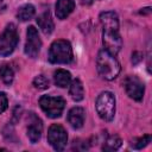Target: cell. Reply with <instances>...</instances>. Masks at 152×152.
<instances>
[{"label": "cell", "instance_id": "4fadbf2b", "mask_svg": "<svg viewBox=\"0 0 152 152\" xmlns=\"http://www.w3.org/2000/svg\"><path fill=\"white\" fill-rule=\"evenodd\" d=\"M37 24H38V26L40 27V30L45 34H50L53 31V28H55V24H53V20L51 18V14H50L49 11L42 13L40 15H38Z\"/></svg>", "mask_w": 152, "mask_h": 152}, {"label": "cell", "instance_id": "e0dca14e", "mask_svg": "<svg viewBox=\"0 0 152 152\" xmlns=\"http://www.w3.org/2000/svg\"><path fill=\"white\" fill-rule=\"evenodd\" d=\"M121 144H122V140L118 135H110L103 141L102 150L103 151H116L120 148Z\"/></svg>", "mask_w": 152, "mask_h": 152}, {"label": "cell", "instance_id": "ba28073f", "mask_svg": "<svg viewBox=\"0 0 152 152\" xmlns=\"http://www.w3.org/2000/svg\"><path fill=\"white\" fill-rule=\"evenodd\" d=\"M124 87L125 90L127 93V95L135 100V101H141L142 96H144V91H145V87L144 83L137 77V76H127L124 81Z\"/></svg>", "mask_w": 152, "mask_h": 152}, {"label": "cell", "instance_id": "ac0fdd59", "mask_svg": "<svg viewBox=\"0 0 152 152\" xmlns=\"http://www.w3.org/2000/svg\"><path fill=\"white\" fill-rule=\"evenodd\" d=\"M0 77L2 80V82L7 86H10L12 82H13V78H14V72L12 70V68L10 65H2L0 68Z\"/></svg>", "mask_w": 152, "mask_h": 152}, {"label": "cell", "instance_id": "ffe728a7", "mask_svg": "<svg viewBox=\"0 0 152 152\" xmlns=\"http://www.w3.org/2000/svg\"><path fill=\"white\" fill-rule=\"evenodd\" d=\"M49 80L44 76V75H38V76H36L34 77V80H33V86L36 87V88H38V89H42V90H44V89H48L49 88Z\"/></svg>", "mask_w": 152, "mask_h": 152}, {"label": "cell", "instance_id": "7a4b0ae2", "mask_svg": "<svg viewBox=\"0 0 152 152\" xmlns=\"http://www.w3.org/2000/svg\"><path fill=\"white\" fill-rule=\"evenodd\" d=\"M96 66L99 74L104 80H114L120 72V63L115 58L114 55L108 52L107 50H101L96 57Z\"/></svg>", "mask_w": 152, "mask_h": 152}, {"label": "cell", "instance_id": "277c9868", "mask_svg": "<svg viewBox=\"0 0 152 152\" xmlns=\"http://www.w3.org/2000/svg\"><path fill=\"white\" fill-rule=\"evenodd\" d=\"M96 112L104 121H112L115 115V97L110 91L101 93L96 99Z\"/></svg>", "mask_w": 152, "mask_h": 152}, {"label": "cell", "instance_id": "9c48e42d", "mask_svg": "<svg viewBox=\"0 0 152 152\" xmlns=\"http://www.w3.org/2000/svg\"><path fill=\"white\" fill-rule=\"evenodd\" d=\"M26 36H27V38H26V43H25V53L30 58H36L38 56L40 46H42V42H40L37 28L34 26H30L27 28Z\"/></svg>", "mask_w": 152, "mask_h": 152}, {"label": "cell", "instance_id": "44dd1931", "mask_svg": "<svg viewBox=\"0 0 152 152\" xmlns=\"http://www.w3.org/2000/svg\"><path fill=\"white\" fill-rule=\"evenodd\" d=\"M7 104H8V101H7L6 94H5L4 91H0V114L6 110Z\"/></svg>", "mask_w": 152, "mask_h": 152}, {"label": "cell", "instance_id": "d6986e66", "mask_svg": "<svg viewBox=\"0 0 152 152\" xmlns=\"http://www.w3.org/2000/svg\"><path fill=\"white\" fill-rule=\"evenodd\" d=\"M148 142H151V135H150V134H145V135H142V137H140V138L134 139L131 145H132V147H134V148H137V150H140V148L147 146Z\"/></svg>", "mask_w": 152, "mask_h": 152}, {"label": "cell", "instance_id": "3957f363", "mask_svg": "<svg viewBox=\"0 0 152 152\" xmlns=\"http://www.w3.org/2000/svg\"><path fill=\"white\" fill-rule=\"evenodd\" d=\"M72 48L68 40H55L49 50V61L53 64H68L72 61Z\"/></svg>", "mask_w": 152, "mask_h": 152}, {"label": "cell", "instance_id": "30bf717a", "mask_svg": "<svg viewBox=\"0 0 152 152\" xmlns=\"http://www.w3.org/2000/svg\"><path fill=\"white\" fill-rule=\"evenodd\" d=\"M42 132H43L42 120L34 113H30V115H28V125H27V137H28L30 141L36 144L40 139Z\"/></svg>", "mask_w": 152, "mask_h": 152}, {"label": "cell", "instance_id": "52a82bcc", "mask_svg": "<svg viewBox=\"0 0 152 152\" xmlns=\"http://www.w3.org/2000/svg\"><path fill=\"white\" fill-rule=\"evenodd\" d=\"M48 141L56 151L64 150L68 141V134L64 127L58 124L51 125L48 131Z\"/></svg>", "mask_w": 152, "mask_h": 152}, {"label": "cell", "instance_id": "8992f818", "mask_svg": "<svg viewBox=\"0 0 152 152\" xmlns=\"http://www.w3.org/2000/svg\"><path fill=\"white\" fill-rule=\"evenodd\" d=\"M19 40L18 31L14 24H8L4 32L0 34V56L6 57L11 55Z\"/></svg>", "mask_w": 152, "mask_h": 152}, {"label": "cell", "instance_id": "8fae6325", "mask_svg": "<svg viewBox=\"0 0 152 152\" xmlns=\"http://www.w3.org/2000/svg\"><path fill=\"white\" fill-rule=\"evenodd\" d=\"M86 112L82 107H74L68 113V122L71 125L72 128H81L84 124Z\"/></svg>", "mask_w": 152, "mask_h": 152}, {"label": "cell", "instance_id": "6da1fadb", "mask_svg": "<svg viewBox=\"0 0 152 152\" xmlns=\"http://www.w3.org/2000/svg\"><path fill=\"white\" fill-rule=\"evenodd\" d=\"M100 21L103 28L102 32V43L104 50L112 55H116L122 48V40L119 33V18L118 14L113 11L102 12L100 14Z\"/></svg>", "mask_w": 152, "mask_h": 152}, {"label": "cell", "instance_id": "5bb4252c", "mask_svg": "<svg viewBox=\"0 0 152 152\" xmlns=\"http://www.w3.org/2000/svg\"><path fill=\"white\" fill-rule=\"evenodd\" d=\"M69 86H70V88H69V95H70V97L74 101H76V102L83 100V97H84V89H83L82 82L76 78V80L71 81Z\"/></svg>", "mask_w": 152, "mask_h": 152}, {"label": "cell", "instance_id": "9a60e30c", "mask_svg": "<svg viewBox=\"0 0 152 152\" xmlns=\"http://www.w3.org/2000/svg\"><path fill=\"white\" fill-rule=\"evenodd\" d=\"M53 82L59 88H65L71 82V74L64 69H58L53 74Z\"/></svg>", "mask_w": 152, "mask_h": 152}, {"label": "cell", "instance_id": "5b68a950", "mask_svg": "<svg viewBox=\"0 0 152 152\" xmlns=\"http://www.w3.org/2000/svg\"><path fill=\"white\" fill-rule=\"evenodd\" d=\"M39 106L42 110L51 119L59 118L64 110L65 101L61 96H50V95H43L39 99Z\"/></svg>", "mask_w": 152, "mask_h": 152}, {"label": "cell", "instance_id": "cb8c5ba5", "mask_svg": "<svg viewBox=\"0 0 152 152\" xmlns=\"http://www.w3.org/2000/svg\"><path fill=\"white\" fill-rule=\"evenodd\" d=\"M1 4H2V0H0V6H1Z\"/></svg>", "mask_w": 152, "mask_h": 152}, {"label": "cell", "instance_id": "7402d4cb", "mask_svg": "<svg viewBox=\"0 0 152 152\" xmlns=\"http://www.w3.org/2000/svg\"><path fill=\"white\" fill-rule=\"evenodd\" d=\"M142 57H144V55H142L141 52L135 51V52L132 55V62H133V64H138L140 61H142Z\"/></svg>", "mask_w": 152, "mask_h": 152}, {"label": "cell", "instance_id": "603a6c76", "mask_svg": "<svg viewBox=\"0 0 152 152\" xmlns=\"http://www.w3.org/2000/svg\"><path fill=\"white\" fill-rule=\"evenodd\" d=\"M151 13V7H145V8H141L140 11V14H150Z\"/></svg>", "mask_w": 152, "mask_h": 152}, {"label": "cell", "instance_id": "7c38bea8", "mask_svg": "<svg viewBox=\"0 0 152 152\" xmlns=\"http://www.w3.org/2000/svg\"><path fill=\"white\" fill-rule=\"evenodd\" d=\"M75 8L74 0H57L56 2V15L58 19H65Z\"/></svg>", "mask_w": 152, "mask_h": 152}, {"label": "cell", "instance_id": "2e32d148", "mask_svg": "<svg viewBox=\"0 0 152 152\" xmlns=\"http://www.w3.org/2000/svg\"><path fill=\"white\" fill-rule=\"evenodd\" d=\"M34 13H36L34 6L31 4H26V5H23L21 7H19V10L17 12V18L20 21H27L33 18Z\"/></svg>", "mask_w": 152, "mask_h": 152}]
</instances>
